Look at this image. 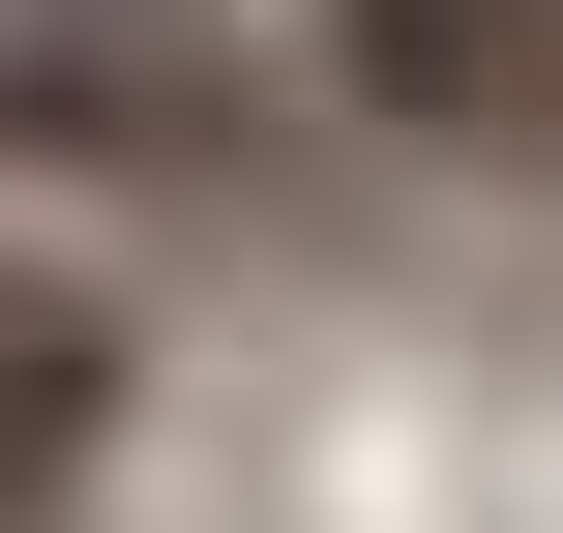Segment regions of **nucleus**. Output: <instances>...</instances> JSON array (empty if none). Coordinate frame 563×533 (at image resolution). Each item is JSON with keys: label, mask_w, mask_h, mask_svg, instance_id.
I'll return each mask as SVG.
<instances>
[{"label": "nucleus", "mask_w": 563, "mask_h": 533, "mask_svg": "<svg viewBox=\"0 0 563 533\" xmlns=\"http://www.w3.org/2000/svg\"><path fill=\"white\" fill-rule=\"evenodd\" d=\"M0 208L178 297L267 237H356V148H327L267 0H0Z\"/></svg>", "instance_id": "nucleus-1"}, {"label": "nucleus", "mask_w": 563, "mask_h": 533, "mask_svg": "<svg viewBox=\"0 0 563 533\" xmlns=\"http://www.w3.org/2000/svg\"><path fill=\"white\" fill-rule=\"evenodd\" d=\"M356 208H563V0H267Z\"/></svg>", "instance_id": "nucleus-2"}, {"label": "nucleus", "mask_w": 563, "mask_h": 533, "mask_svg": "<svg viewBox=\"0 0 563 533\" xmlns=\"http://www.w3.org/2000/svg\"><path fill=\"white\" fill-rule=\"evenodd\" d=\"M119 445H148V267H89V237L0 208V533H89Z\"/></svg>", "instance_id": "nucleus-3"}]
</instances>
